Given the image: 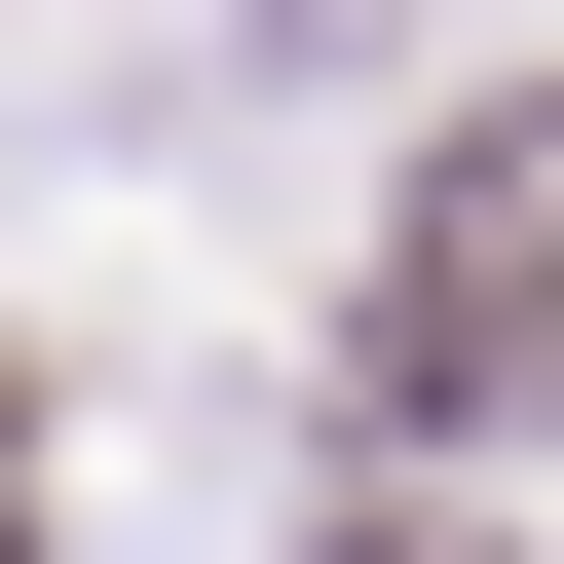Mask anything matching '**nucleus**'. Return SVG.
Here are the masks:
<instances>
[{
    "instance_id": "1",
    "label": "nucleus",
    "mask_w": 564,
    "mask_h": 564,
    "mask_svg": "<svg viewBox=\"0 0 564 564\" xmlns=\"http://www.w3.org/2000/svg\"><path fill=\"white\" fill-rule=\"evenodd\" d=\"M339 414L377 452H489V414H564V302H527V263H377V302H339Z\"/></svg>"
},
{
    "instance_id": "2",
    "label": "nucleus",
    "mask_w": 564,
    "mask_h": 564,
    "mask_svg": "<svg viewBox=\"0 0 564 564\" xmlns=\"http://www.w3.org/2000/svg\"><path fill=\"white\" fill-rule=\"evenodd\" d=\"M414 263H527V302H564V76H489V113L414 151Z\"/></svg>"
},
{
    "instance_id": "3",
    "label": "nucleus",
    "mask_w": 564,
    "mask_h": 564,
    "mask_svg": "<svg viewBox=\"0 0 564 564\" xmlns=\"http://www.w3.org/2000/svg\"><path fill=\"white\" fill-rule=\"evenodd\" d=\"M302 564H527V527H452V489H339V527H302Z\"/></svg>"
}]
</instances>
